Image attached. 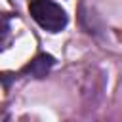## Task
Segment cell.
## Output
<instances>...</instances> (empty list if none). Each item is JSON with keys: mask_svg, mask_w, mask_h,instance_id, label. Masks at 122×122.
<instances>
[{"mask_svg": "<svg viewBox=\"0 0 122 122\" xmlns=\"http://www.w3.org/2000/svg\"><path fill=\"white\" fill-rule=\"evenodd\" d=\"M51 65H53V57H51V55H46V53H40V55H36V57L25 67V72H29V74H32V76H36V78H42V76H46V72L51 69Z\"/></svg>", "mask_w": 122, "mask_h": 122, "instance_id": "2", "label": "cell"}, {"mask_svg": "<svg viewBox=\"0 0 122 122\" xmlns=\"http://www.w3.org/2000/svg\"><path fill=\"white\" fill-rule=\"evenodd\" d=\"M32 19L50 32H59L67 27V13L65 10L55 4L53 0H32L29 6Z\"/></svg>", "mask_w": 122, "mask_h": 122, "instance_id": "1", "label": "cell"}, {"mask_svg": "<svg viewBox=\"0 0 122 122\" xmlns=\"http://www.w3.org/2000/svg\"><path fill=\"white\" fill-rule=\"evenodd\" d=\"M8 19L4 17V15H0V44L4 42V38H6V34H8Z\"/></svg>", "mask_w": 122, "mask_h": 122, "instance_id": "3", "label": "cell"}]
</instances>
